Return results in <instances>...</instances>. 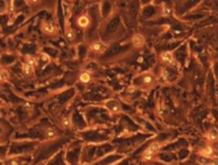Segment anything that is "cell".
Here are the masks:
<instances>
[{
    "label": "cell",
    "instance_id": "cell-14",
    "mask_svg": "<svg viewBox=\"0 0 218 165\" xmlns=\"http://www.w3.org/2000/svg\"><path fill=\"white\" fill-rule=\"evenodd\" d=\"M9 78H10L9 71L6 70V69L0 68V84L4 83V82H8Z\"/></svg>",
    "mask_w": 218,
    "mask_h": 165
},
{
    "label": "cell",
    "instance_id": "cell-20",
    "mask_svg": "<svg viewBox=\"0 0 218 165\" xmlns=\"http://www.w3.org/2000/svg\"><path fill=\"white\" fill-rule=\"evenodd\" d=\"M4 133H6V127H4V125L0 124V137H2Z\"/></svg>",
    "mask_w": 218,
    "mask_h": 165
},
{
    "label": "cell",
    "instance_id": "cell-9",
    "mask_svg": "<svg viewBox=\"0 0 218 165\" xmlns=\"http://www.w3.org/2000/svg\"><path fill=\"white\" fill-rule=\"evenodd\" d=\"M34 66H32V65L28 64L27 61H25V63L23 64V66H21V71H23V75L26 76H31L33 73H34Z\"/></svg>",
    "mask_w": 218,
    "mask_h": 165
},
{
    "label": "cell",
    "instance_id": "cell-8",
    "mask_svg": "<svg viewBox=\"0 0 218 165\" xmlns=\"http://www.w3.org/2000/svg\"><path fill=\"white\" fill-rule=\"evenodd\" d=\"M131 41H132V45L133 47L137 48V49H140V48H143L144 45H145V37L143 36L142 34H140V33H136V34H134L132 36V39H131Z\"/></svg>",
    "mask_w": 218,
    "mask_h": 165
},
{
    "label": "cell",
    "instance_id": "cell-1",
    "mask_svg": "<svg viewBox=\"0 0 218 165\" xmlns=\"http://www.w3.org/2000/svg\"><path fill=\"white\" fill-rule=\"evenodd\" d=\"M162 147V144L160 142H153L151 144L149 145L147 148L145 149V151L143 152V156H142V160L145 162H148V161H151L153 158L155 157V155L160 151Z\"/></svg>",
    "mask_w": 218,
    "mask_h": 165
},
{
    "label": "cell",
    "instance_id": "cell-7",
    "mask_svg": "<svg viewBox=\"0 0 218 165\" xmlns=\"http://www.w3.org/2000/svg\"><path fill=\"white\" fill-rule=\"evenodd\" d=\"M90 25V18L87 14H81L77 18V26L81 29H87Z\"/></svg>",
    "mask_w": 218,
    "mask_h": 165
},
{
    "label": "cell",
    "instance_id": "cell-4",
    "mask_svg": "<svg viewBox=\"0 0 218 165\" xmlns=\"http://www.w3.org/2000/svg\"><path fill=\"white\" fill-rule=\"evenodd\" d=\"M40 30H42L43 33H45L46 35H50V36L57 35V33L56 25L53 22H51V21H43L42 25H40Z\"/></svg>",
    "mask_w": 218,
    "mask_h": 165
},
{
    "label": "cell",
    "instance_id": "cell-6",
    "mask_svg": "<svg viewBox=\"0 0 218 165\" xmlns=\"http://www.w3.org/2000/svg\"><path fill=\"white\" fill-rule=\"evenodd\" d=\"M160 61L165 66H174V56L170 51H164L160 54Z\"/></svg>",
    "mask_w": 218,
    "mask_h": 165
},
{
    "label": "cell",
    "instance_id": "cell-19",
    "mask_svg": "<svg viewBox=\"0 0 218 165\" xmlns=\"http://www.w3.org/2000/svg\"><path fill=\"white\" fill-rule=\"evenodd\" d=\"M26 2L29 4V6H37V4H40L43 2V0H26Z\"/></svg>",
    "mask_w": 218,
    "mask_h": 165
},
{
    "label": "cell",
    "instance_id": "cell-5",
    "mask_svg": "<svg viewBox=\"0 0 218 165\" xmlns=\"http://www.w3.org/2000/svg\"><path fill=\"white\" fill-rule=\"evenodd\" d=\"M90 49L95 54H103L107 50V45L101 40H95L90 45Z\"/></svg>",
    "mask_w": 218,
    "mask_h": 165
},
{
    "label": "cell",
    "instance_id": "cell-15",
    "mask_svg": "<svg viewBox=\"0 0 218 165\" xmlns=\"http://www.w3.org/2000/svg\"><path fill=\"white\" fill-rule=\"evenodd\" d=\"M71 124H73V122H71L70 118H68V116H65V118H63V119H62V121H61L62 127L65 128V129L71 127Z\"/></svg>",
    "mask_w": 218,
    "mask_h": 165
},
{
    "label": "cell",
    "instance_id": "cell-3",
    "mask_svg": "<svg viewBox=\"0 0 218 165\" xmlns=\"http://www.w3.org/2000/svg\"><path fill=\"white\" fill-rule=\"evenodd\" d=\"M140 84H142L143 87L149 89V88H152L157 84V78H155L154 74L145 73L140 76Z\"/></svg>",
    "mask_w": 218,
    "mask_h": 165
},
{
    "label": "cell",
    "instance_id": "cell-2",
    "mask_svg": "<svg viewBox=\"0 0 218 165\" xmlns=\"http://www.w3.org/2000/svg\"><path fill=\"white\" fill-rule=\"evenodd\" d=\"M104 107L109 110L112 114H118L123 111L120 103L117 101V100H114V99H110V100H107V101H105Z\"/></svg>",
    "mask_w": 218,
    "mask_h": 165
},
{
    "label": "cell",
    "instance_id": "cell-17",
    "mask_svg": "<svg viewBox=\"0 0 218 165\" xmlns=\"http://www.w3.org/2000/svg\"><path fill=\"white\" fill-rule=\"evenodd\" d=\"M40 59L42 63L44 64H49L50 61H51V58H50V56L46 53H40Z\"/></svg>",
    "mask_w": 218,
    "mask_h": 165
},
{
    "label": "cell",
    "instance_id": "cell-13",
    "mask_svg": "<svg viewBox=\"0 0 218 165\" xmlns=\"http://www.w3.org/2000/svg\"><path fill=\"white\" fill-rule=\"evenodd\" d=\"M213 155V148L207 146L200 150V156L202 158H210Z\"/></svg>",
    "mask_w": 218,
    "mask_h": 165
},
{
    "label": "cell",
    "instance_id": "cell-11",
    "mask_svg": "<svg viewBox=\"0 0 218 165\" xmlns=\"http://www.w3.org/2000/svg\"><path fill=\"white\" fill-rule=\"evenodd\" d=\"M45 136H46L47 139L52 140V139H56L59 136V133H57V131L54 128H47L45 130Z\"/></svg>",
    "mask_w": 218,
    "mask_h": 165
},
{
    "label": "cell",
    "instance_id": "cell-12",
    "mask_svg": "<svg viewBox=\"0 0 218 165\" xmlns=\"http://www.w3.org/2000/svg\"><path fill=\"white\" fill-rule=\"evenodd\" d=\"M65 36L66 38L68 40H73L76 38V33H75V31L73 30L69 26H67V27H65Z\"/></svg>",
    "mask_w": 218,
    "mask_h": 165
},
{
    "label": "cell",
    "instance_id": "cell-18",
    "mask_svg": "<svg viewBox=\"0 0 218 165\" xmlns=\"http://www.w3.org/2000/svg\"><path fill=\"white\" fill-rule=\"evenodd\" d=\"M26 61H27L28 64L34 66V67L37 66V59L35 58V57H33V56H29V55L28 56H26Z\"/></svg>",
    "mask_w": 218,
    "mask_h": 165
},
{
    "label": "cell",
    "instance_id": "cell-16",
    "mask_svg": "<svg viewBox=\"0 0 218 165\" xmlns=\"http://www.w3.org/2000/svg\"><path fill=\"white\" fill-rule=\"evenodd\" d=\"M208 138L212 141L217 140L218 139V130H216V129H211V130L209 131V133H208Z\"/></svg>",
    "mask_w": 218,
    "mask_h": 165
},
{
    "label": "cell",
    "instance_id": "cell-21",
    "mask_svg": "<svg viewBox=\"0 0 218 165\" xmlns=\"http://www.w3.org/2000/svg\"><path fill=\"white\" fill-rule=\"evenodd\" d=\"M66 1H69V0H66Z\"/></svg>",
    "mask_w": 218,
    "mask_h": 165
},
{
    "label": "cell",
    "instance_id": "cell-10",
    "mask_svg": "<svg viewBox=\"0 0 218 165\" xmlns=\"http://www.w3.org/2000/svg\"><path fill=\"white\" fill-rule=\"evenodd\" d=\"M92 81V74H90L88 71H83V72L80 73L79 75V82L82 84H88Z\"/></svg>",
    "mask_w": 218,
    "mask_h": 165
}]
</instances>
